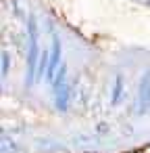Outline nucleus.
Here are the masks:
<instances>
[{
  "mask_svg": "<svg viewBox=\"0 0 150 153\" xmlns=\"http://www.w3.org/2000/svg\"><path fill=\"white\" fill-rule=\"evenodd\" d=\"M9 69V53H2V76H7Z\"/></svg>",
  "mask_w": 150,
  "mask_h": 153,
  "instance_id": "nucleus-6",
  "label": "nucleus"
},
{
  "mask_svg": "<svg viewBox=\"0 0 150 153\" xmlns=\"http://www.w3.org/2000/svg\"><path fill=\"white\" fill-rule=\"evenodd\" d=\"M59 61H61V42H59V38H54V42H52V55H50V65H48V78H52Z\"/></svg>",
  "mask_w": 150,
  "mask_h": 153,
  "instance_id": "nucleus-3",
  "label": "nucleus"
},
{
  "mask_svg": "<svg viewBox=\"0 0 150 153\" xmlns=\"http://www.w3.org/2000/svg\"><path fill=\"white\" fill-rule=\"evenodd\" d=\"M150 101V69L146 71V76L142 78V84H140V103H138V109L144 111L146 105Z\"/></svg>",
  "mask_w": 150,
  "mask_h": 153,
  "instance_id": "nucleus-2",
  "label": "nucleus"
},
{
  "mask_svg": "<svg viewBox=\"0 0 150 153\" xmlns=\"http://www.w3.org/2000/svg\"><path fill=\"white\" fill-rule=\"evenodd\" d=\"M121 90H123V78H121V76H117V82H115V92H113V103H117V101H119Z\"/></svg>",
  "mask_w": 150,
  "mask_h": 153,
  "instance_id": "nucleus-4",
  "label": "nucleus"
},
{
  "mask_svg": "<svg viewBox=\"0 0 150 153\" xmlns=\"http://www.w3.org/2000/svg\"><path fill=\"white\" fill-rule=\"evenodd\" d=\"M29 57H27V71H29V80L27 84H31L34 76H36V61H38V27H36V19L29 17Z\"/></svg>",
  "mask_w": 150,
  "mask_h": 153,
  "instance_id": "nucleus-1",
  "label": "nucleus"
},
{
  "mask_svg": "<svg viewBox=\"0 0 150 153\" xmlns=\"http://www.w3.org/2000/svg\"><path fill=\"white\" fill-rule=\"evenodd\" d=\"M46 65H48V55H46V53H42V55H40V67H38V76H42V74H44Z\"/></svg>",
  "mask_w": 150,
  "mask_h": 153,
  "instance_id": "nucleus-5",
  "label": "nucleus"
}]
</instances>
